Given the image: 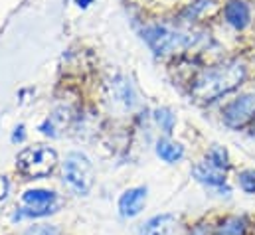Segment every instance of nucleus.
Listing matches in <instances>:
<instances>
[{
    "mask_svg": "<svg viewBox=\"0 0 255 235\" xmlns=\"http://www.w3.org/2000/svg\"><path fill=\"white\" fill-rule=\"evenodd\" d=\"M8 192H10V182H8V178L0 176V202L8 196Z\"/></svg>",
    "mask_w": 255,
    "mask_h": 235,
    "instance_id": "f3484780",
    "label": "nucleus"
},
{
    "mask_svg": "<svg viewBox=\"0 0 255 235\" xmlns=\"http://www.w3.org/2000/svg\"><path fill=\"white\" fill-rule=\"evenodd\" d=\"M24 235H62V234L54 226H32V228H28L24 232Z\"/></svg>",
    "mask_w": 255,
    "mask_h": 235,
    "instance_id": "dca6fc26",
    "label": "nucleus"
},
{
    "mask_svg": "<svg viewBox=\"0 0 255 235\" xmlns=\"http://www.w3.org/2000/svg\"><path fill=\"white\" fill-rule=\"evenodd\" d=\"M222 120L228 128L242 130L255 120V91H244L222 107Z\"/></svg>",
    "mask_w": 255,
    "mask_h": 235,
    "instance_id": "39448f33",
    "label": "nucleus"
},
{
    "mask_svg": "<svg viewBox=\"0 0 255 235\" xmlns=\"http://www.w3.org/2000/svg\"><path fill=\"white\" fill-rule=\"evenodd\" d=\"M146 186H136V188H128L121 194L119 198V212L123 218H136L144 204H146Z\"/></svg>",
    "mask_w": 255,
    "mask_h": 235,
    "instance_id": "6e6552de",
    "label": "nucleus"
},
{
    "mask_svg": "<svg viewBox=\"0 0 255 235\" xmlns=\"http://www.w3.org/2000/svg\"><path fill=\"white\" fill-rule=\"evenodd\" d=\"M206 162H208L210 166L222 170V172H226V170L232 166V164H230V152H228L224 146H220V144L210 146V150L206 152Z\"/></svg>",
    "mask_w": 255,
    "mask_h": 235,
    "instance_id": "f8f14e48",
    "label": "nucleus"
},
{
    "mask_svg": "<svg viewBox=\"0 0 255 235\" xmlns=\"http://www.w3.org/2000/svg\"><path fill=\"white\" fill-rule=\"evenodd\" d=\"M238 184L246 194H255V170L248 168L238 174Z\"/></svg>",
    "mask_w": 255,
    "mask_h": 235,
    "instance_id": "2eb2a0df",
    "label": "nucleus"
},
{
    "mask_svg": "<svg viewBox=\"0 0 255 235\" xmlns=\"http://www.w3.org/2000/svg\"><path fill=\"white\" fill-rule=\"evenodd\" d=\"M222 14H224L226 24L238 32L246 30L252 24V8L246 0H228L224 4Z\"/></svg>",
    "mask_w": 255,
    "mask_h": 235,
    "instance_id": "0eeeda50",
    "label": "nucleus"
},
{
    "mask_svg": "<svg viewBox=\"0 0 255 235\" xmlns=\"http://www.w3.org/2000/svg\"><path fill=\"white\" fill-rule=\"evenodd\" d=\"M56 192L50 190H26L22 194V202L26 208H22L14 220H22V218H42V216H50L56 212Z\"/></svg>",
    "mask_w": 255,
    "mask_h": 235,
    "instance_id": "423d86ee",
    "label": "nucleus"
},
{
    "mask_svg": "<svg viewBox=\"0 0 255 235\" xmlns=\"http://www.w3.org/2000/svg\"><path fill=\"white\" fill-rule=\"evenodd\" d=\"M248 79V65L238 58L200 69L190 79V97L196 103H214L236 91Z\"/></svg>",
    "mask_w": 255,
    "mask_h": 235,
    "instance_id": "f257e3e1",
    "label": "nucleus"
},
{
    "mask_svg": "<svg viewBox=\"0 0 255 235\" xmlns=\"http://www.w3.org/2000/svg\"><path fill=\"white\" fill-rule=\"evenodd\" d=\"M174 228H176V218L172 214H160L150 218L142 226L140 235H172Z\"/></svg>",
    "mask_w": 255,
    "mask_h": 235,
    "instance_id": "9b49d317",
    "label": "nucleus"
},
{
    "mask_svg": "<svg viewBox=\"0 0 255 235\" xmlns=\"http://www.w3.org/2000/svg\"><path fill=\"white\" fill-rule=\"evenodd\" d=\"M65 184L79 196L89 194L93 188V164L83 152H69L64 160Z\"/></svg>",
    "mask_w": 255,
    "mask_h": 235,
    "instance_id": "20e7f679",
    "label": "nucleus"
},
{
    "mask_svg": "<svg viewBox=\"0 0 255 235\" xmlns=\"http://www.w3.org/2000/svg\"><path fill=\"white\" fill-rule=\"evenodd\" d=\"M142 38L148 44V48L156 56H170V54H182L186 50H192L202 36L186 32L180 28H172L166 24H152L142 30Z\"/></svg>",
    "mask_w": 255,
    "mask_h": 235,
    "instance_id": "f03ea898",
    "label": "nucleus"
},
{
    "mask_svg": "<svg viewBox=\"0 0 255 235\" xmlns=\"http://www.w3.org/2000/svg\"><path fill=\"white\" fill-rule=\"evenodd\" d=\"M154 150H156V156L160 160H164L166 164H176V162H180L184 158V146L180 142H176V140H170L168 136L158 138Z\"/></svg>",
    "mask_w": 255,
    "mask_h": 235,
    "instance_id": "9d476101",
    "label": "nucleus"
},
{
    "mask_svg": "<svg viewBox=\"0 0 255 235\" xmlns=\"http://www.w3.org/2000/svg\"><path fill=\"white\" fill-rule=\"evenodd\" d=\"M192 176L196 178L200 184H204L206 188H214V190H226L230 192L228 184H226V172L210 166L208 162H200L192 168Z\"/></svg>",
    "mask_w": 255,
    "mask_h": 235,
    "instance_id": "1a4fd4ad",
    "label": "nucleus"
},
{
    "mask_svg": "<svg viewBox=\"0 0 255 235\" xmlns=\"http://www.w3.org/2000/svg\"><path fill=\"white\" fill-rule=\"evenodd\" d=\"M154 120H156V124L160 126V130H162L164 134H172L174 124H176V117H174V113H172L168 107L156 109V111H154Z\"/></svg>",
    "mask_w": 255,
    "mask_h": 235,
    "instance_id": "4468645a",
    "label": "nucleus"
},
{
    "mask_svg": "<svg viewBox=\"0 0 255 235\" xmlns=\"http://www.w3.org/2000/svg\"><path fill=\"white\" fill-rule=\"evenodd\" d=\"M58 166V152L50 146L36 144L26 146L16 156V168L28 178H46L50 176Z\"/></svg>",
    "mask_w": 255,
    "mask_h": 235,
    "instance_id": "7ed1b4c3",
    "label": "nucleus"
},
{
    "mask_svg": "<svg viewBox=\"0 0 255 235\" xmlns=\"http://www.w3.org/2000/svg\"><path fill=\"white\" fill-rule=\"evenodd\" d=\"M246 230H248V226H246V220L244 218L230 216V218H226L218 226L216 235H246Z\"/></svg>",
    "mask_w": 255,
    "mask_h": 235,
    "instance_id": "ddd939ff",
    "label": "nucleus"
},
{
    "mask_svg": "<svg viewBox=\"0 0 255 235\" xmlns=\"http://www.w3.org/2000/svg\"><path fill=\"white\" fill-rule=\"evenodd\" d=\"M250 132H252V136H255V120L252 122V126H250Z\"/></svg>",
    "mask_w": 255,
    "mask_h": 235,
    "instance_id": "a211bd4d",
    "label": "nucleus"
}]
</instances>
